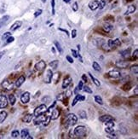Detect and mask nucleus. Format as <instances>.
Listing matches in <instances>:
<instances>
[{"label": "nucleus", "instance_id": "f257e3e1", "mask_svg": "<svg viewBox=\"0 0 138 139\" xmlns=\"http://www.w3.org/2000/svg\"><path fill=\"white\" fill-rule=\"evenodd\" d=\"M74 135L78 137L86 136V127L84 126H78L74 129Z\"/></svg>", "mask_w": 138, "mask_h": 139}, {"label": "nucleus", "instance_id": "f03ea898", "mask_svg": "<svg viewBox=\"0 0 138 139\" xmlns=\"http://www.w3.org/2000/svg\"><path fill=\"white\" fill-rule=\"evenodd\" d=\"M46 111H47V106L45 104H41L34 109L33 115L34 116H38V115L44 114Z\"/></svg>", "mask_w": 138, "mask_h": 139}, {"label": "nucleus", "instance_id": "7ed1b4c3", "mask_svg": "<svg viewBox=\"0 0 138 139\" xmlns=\"http://www.w3.org/2000/svg\"><path fill=\"white\" fill-rule=\"evenodd\" d=\"M77 121H78V118L74 114H69L67 117V126H74Z\"/></svg>", "mask_w": 138, "mask_h": 139}, {"label": "nucleus", "instance_id": "20e7f679", "mask_svg": "<svg viewBox=\"0 0 138 139\" xmlns=\"http://www.w3.org/2000/svg\"><path fill=\"white\" fill-rule=\"evenodd\" d=\"M107 45H108V47L111 49H115L116 47L121 45V42L119 39H114V40L110 39V40H108V42H107Z\"/></svg>", "mask_w": 138, "mask_h": 139}, {"label": "nucleus", "instance_id": "39448f33", "mask_svg": "<svg viewBox=\"0 0 138 139\" xmlns=\"http://www.w3.org/2000/svg\"><path fill=\"white\" fill-rule=\"evenodd\" d=\"M36 118L34 119V124L36 125V126H38V125H41L43 124L44 120L46 119V115H44V114H41V115H38V116H35Z\"/></svg>", "mask_w": 138, "mask_h": 139}, {"label": "nucleus", "instance_id": "423d86ee", "mask_svg": "<svg viewBox=\"0 0 138 139\" xmlns=\"http://www.w3.org/2000/svg\"><path fill=\"white\" fill-rule=\"evenodd\" d=\"M13 86L14 84L12 82H10V80H4V82L2 83V87L4 89H5L6 91H11L13 90Z\"/></svg>", "mask_w": 138, "mask_h": 139}, {"label": "nucleus", "instance_id": "0eeeda50", "mask_svg": "<svg viewBox=\"0 0 138 139\" xmlns=\"http://www.w3.org/2000/svg\"><path fill=\"white\" fill-rule=\"evenodd\" d=\"M45 67H46V63L44 61H39V62L38 63H36V65H35V69L39 72H42Z\"/></svg>", "mask_w": 138, "mask_h": 139}, {"label": "nucleus", "instance_id": "6e6552de", "mask_svg": "<svg viewBox=\"0 0 138 139\" xmlns=\"http://www.w3.org/2000/svg\"><path fill=\"white\" fill-rule=\"evenodd\" d=\"M21 101H22V103H24V104H27V103L29 102L30 101V93L28 91H26L21 96Z\"/></svg>", "mask_w": 138, "mask_h": 139}, {"label": "nucleus", "instance_id": "1a4fd4ad", "mask_svg": "<svg viewBox=\"0 0 138 139\" xmlns=\"http://www.w3.org/2000/svg\"><path fill=\"white\" fill-rule=\"evenodd\" d=\"M60 116V109L59 108H53L52 112H51V114H50V119L55 120V119H57Z\"/></svg>", "mask_w": 138, "mask_h": 139}, {"label": "nucleus", "instance_id": "9d476101", "mask_svg": "<svg viewBox=\"0 0 138 139\" xmlns=\"http://www.w3.org/2000/svg\"><path fill=\"white\" fill-rule=\"evenodd\" d=\"M52 76H53L52 70L48 69L47 71H46L45 77H44V82L47 83V84H50L51 82V80H52Z\"/></svg>", "mask_w": 138, "mask_h": 139}, {"label": "nucleus", "instance_id": "9b49d317", "mask_svg": "<svg viewBox=\"0 0 138 139\" xmlns=\"http://www.w3.org/2000/svg\"><path fill=\"white\" fill-rule=\"evenodd\" d=\"M8 106V100L7 97L4 95H0V109L4 108Z\"/></svg>", "mask_w": 138, "mask_h": 139}, {"label": "nucleus", "instance_id": "f8f14e48", "mask_svg": "<svg viewBox=\"0 0 138 139\" xmlns=\"http://www.w3.org/2000/svg\"><path fill=\"white\" fill-rule=\"evenodd\" d=\"M99 5H100V3L98 0H93V1H90L89 3V8H90L91 10H95L99 8Z\"/></svg>", "mask_w": 138, "mask_h": 139}, {"label": "nucleus", "instance_id": "ddd939ff", "mask_svg": "<svg viewBox=\"0 0 138 139\" xmlns=\"http://www.w3.org/2000/svg\"><path fill=\"white\" fill-rule=\"evenodd\" d=\"M107 76L109 78H112V79H119L121 76V74L119 71H116V70H112V71L108 72Z\"/></svg>", "mask_w": 138, "mask_h": 139}, {"label": "nucleus", "instance_id": "4468645a", "mask_svg": "<svg viewBox=\"0 0 138 139\" xmlns=\"http://www.w3.org/2000/svg\"><path fill=\"white\" fill-rule=\"evenodd\" d=\"M115 66L119 68H126L129 67V62L126 61H117L115 62Z\"/></svg>", "mask_w": 138, "mask_h": 139}, {"label": "nucleus", "instance_id": "2eb2a0df", "mask_svg": "<svg viewBox=\"0 0 138 139\" xmlns=\"http://www.w3.org/2000/svg\"><path fill=\"white\" fill-rule=\"evenodd\" d=\"M100 121L101 122H103V123H107L108 121H112L113 120V118L111 116V115H108V114H105V115H102L99 118Z\"/></svg>", "mask_w": 138, "mask_h": 139}, {"label": "nucleus", "instance_id": "dca6fc26", "mask_svg": "<svg viewBox=\"0 0 138 139\" xmlns=\"http://www.w3.org/2000/svg\"><path fill=\"white\" fill-rule=\"evenodd\" d=\"M71 83H72V78L70 76L66 77L64 79V80H63V82H62V88L63 89L67 88V87L71 84Z\"/></svg>", "mask_w": 138, "mask_h": 139}, {"label": "nucleus", "instance_id": "f3484780", "mask_svg": "<svg viewBox=\"0 0 138 139\" xmlns=\"http://www.w3.org/2000/svg\"><path fill=\"white\" fill-rule=\"evenodd\" d=\"M10 19V15H4L1 18V20H0V29H1L3 27H4V25H6L7 23L9 22Z\"/></svg>", "mask_w": 138, "mask_h": 139}, {"label": "nucleus", "instance_id": "a211bd4d", "mask_svg": "<svg viewBox=\"0 0 138 139\" xmlns=\"http://www.w3.org/2000/svg\"><path fill=\"white\" fill-rule=\"evenodd\" d=\"M76 96L75 98L73 99V101H72V106H75L77 104V102H78L79 101H85V97L81 95H79V94H76Z\"/></svg>", "mask_w": 138, "mask_h": 139}, {"label": "nucleus", "instance_id": "6ab92c4d", "mask_svg": "<svg viewBox=\"0 0 138 139\" xmlns=\"http://www.w3.org/2000/svg\"><path fill=\"white\" fill-rule=\"evenodd\" d=\"M122 103V100L120 98L118 97V96H115L112 99V106H114V107H118Z\"/></svg>", "mask_w": 138, "mask_h": 139}, {"label": "nucleus", "instance_id": "aec40b11", "mask_svg": "<svg viewBox=\"0 0 138 139\" xmlns=\"http://www.w3.org/2000/svg\"><path fill=\"white\" fill-rule=\"evenodd\" d=\"M22 22H21V21H17V22H15L12 26H11L10 30L11 31H15V30H17L18 28H20L21 27H22Z\"/></svg>", "mask_w": 138, "mask_h": 139}, {"label": "nucleus", "instance_id": "412c9836", "mask_svg": "<svg viewBox=\"0 0 138 139\" xmlns=\"http://www.w3.org/2000/svg\"><path fill=\"white\" fill-rule=\"evenodd\" d=\"M24 82H25V76L22 75V76H20L17 79V80L15 81V86L16 87H20L23 83H24Z\"/></svg>", "mask_w": 138, "mask_h": 139}, {"label": "nucleus", "instance_id": "4be33fe9", "mask_svg": "<svg viewBox=\"0 0 138 139\" xmlns=\"http://www.w3.org/2000/svg\"><path fill=\"white\" fill-rule=\"evenodd\" d=\"M135 9H136V7H135V5H130V6L128 7L126 12L125 13V15H130V14L134 13L135 11Z\"/></svg>", "mask_w": 138, "mask_h": 139}, {"label": "nucleus", "instance_id": "5701e85b", "mask_svg": "<svg viewBox=\"0 0 138 139\" xmlns=\"http://www.w3.org/2000/svg\"><path fill=\"white\" fill-rule=\"evenodd\" d=\"M130 50H131L130 48H129L127 49L121 51V56H122L124 58H129L130 56Z\"/></svg>", "mask_w": 138, "mask_h": 139}, {"label": "nucleus", "instance_id": "b1692460", "mask_svg": "<svg viewBox=\"0 0 138 139\" xmlns=\"http://www.w3.org/2000/svg\"><path fill=\"white\" fill-rule=\"evenodd\" d=\"M32 118H33V114H27L25 115V117L22 119V120L26 122V123H30L32 121Z\"/></svg>", "mask_w": 138, "mask_h": 139}, {"label": "nucleus", "instance_id": "393cba45", "mask_svg": "<svg viewBox=\"0 0 138 139\" xmlns=\"http://www.w3.org/2000/svg\"><path fill=\"white\" fill-rule=\"evenodd\" d=\"M7 112L6 111H1L0 112V123H3L5 120V119L7 118Z\"/></svg>", "mask_w": 138, "mask_h": 139}, {"label": "nucleus", "instance_id": "a878e982", "mask_svg": "<svg viewBox=\"0 0 138 139\" xmlns=\"http://www.w3.org/2000/svg\"><path fill=\"white\" fill-rule=\"evenodd\" d=\"M88 74H89V75H90V79H92L93 83H94V84H95V85H96V86H100V85H101V84H100V81H99V80H98V79H95V78L94 76H93V75H92V74H90V73H88Z\"/></svg>", "mask_w": 138, "mask_h": 139}, {"label": "nucleus", "instance_id": "bb28decb", "mask_svg": "<svg viewBox=\"0 0 138 139\" xmlns=\"http://www.w3.org/2000/svg\"><path fill=\"white\" fill-rule=\"evenodd\" d=\"M29 136V132L27 129H23L21 132V137L22 138H27V136Z\"/></svg>", "mask_w": 138, "mask_h": 139}, {"label": "nucleus", "instance_id": "cd10ccee", "mask_svg": "<svg viewBox=\"0 0 138 139\" xmlns=\"http://www.w3.org/2000/svg\"><path fill=\"white\" fill-rule=\"evenodd\" d=\"M58 64H59V62L57 60H55V61H52L50 63V66L52 67L53 70H55L58 67Z\"/></svg>", "mask_w": 138, "mask_h": 139}, {"label": "nucleus", "instance_id": "c85d7f7f", "mask_svg": "<svg viewBox=\"0 0 138 139\" xmlns=\"http://www.w3.org/2000/svg\"><path fill=\"white\" fill-rule=\"evenodd\" d=\"M92 67L95 70L96 72H101L102 71V67H101V66L98 64V63L96 62H93V64H92Z\"/></svg>", "mask_w": 138, "mask_h": 139}, {"label": "nucleus", "instance_id": "c756f323", "mask_svg": "<svg viewBox=\"0 0 138 139\" xmlns=\"http://www.w3.org/2000/svg\"><path fill=\"white\" fill-rule=\"evenodd\" d=\"M9 100H10V103L11 105H15V103L16 102V99H15V96L13 95V94H10V96H9Z\"/></svg>", "mask_w": 138, "mask_h": 139}, {"label": "nucleus", "instance_id": "7c9ffc66", "mask_svg": "<svg viewBox=\"0 0 138 139\" xmlns=\"http://www.w3.org/2000/svg\"><path fill=\"white\" fill-rule=\"evenodd\" d=\"M102 28H103L104 31H106L107 32H109L112 29H113V27H112V25H110V24H108V23H107V24H105L103 26V27H102Z\"/></svg>", "mask_w": 138, "mask_h": 139}, {"label": "nucleus", "instance_id": "2f4dec72", "mask_svg": "<svg viewBox=\"0 0 138 139\" xmlns=\"http://www.w3.org/2000/svg\"><path fill=\"white\" fill-rule=\"evenodd\" d=\"M130 72L134 74H138V66L136 64L132 66V67H130Z\"/></svg>", "mask_w": 138, "mask_h": 139}, {"label": "nucleus", "instance_id": "473e14b6", "mask_svg": "<svg viewBox=\"0 0 138 139\" xmlns=\"http://www.w3.org/2000/svg\"><path fill=\"white\" fill-rule=\"evenodd\" d=\"M95 102H96L98 104H100V105L103 104V101H102V98L100 96H95Z\"/></svg>", "mask_w": 138, "mask_h": 139}, {"label": "nucleus", "instance_id": "72a5a7b5", "mask_svg": "<svg viewBox=\"0 0 138 139\" xmlns=\"http://www.w3.org/2000/svg\"><path fill=\"white\" fill-rule=\"evenodd\" d=\"M131 84L130 83H126L125 84H124V85L122 86V90L124 91H130V89L131 88Z\"/></svg>", "mask_w": 138, "mask_h": 139}, {"label": "nucleus", "instance_id": "f704fd0d", "mask_svg": "<svg viewBox=\"0 0 138 139\" xmlns=\"http://www.w3.org/2000/svg\"><path fill=\"white\" fill-rule=\"evenodd\" d=\"M95 32H99V33H101V34H103V35H107V33H108V32H107L106 31H104L103 28H101V27L95 28Z\"/></svg>", "mask_w": 138, "mask_h": 139}, {"label": "nucleus", "instance_id": "c9c22d12", "mask_svg": "<svg viewBox=\"0 0 138 139\" xmlns=\"http://www.w3.org/2000/svg\"><path fill=\"white\" fill-rule=\"evenodd\" d=\"M55 47H56L57 50L59 51V53L62 54V53L63 52V49H62V47H61V44H60L59 43H58L57 41H55Z\"/></svg>", "mask_w": 138, "mask_h": 139}, {"label": "nucleus", "instance_id": "e433bc0d", "mask_svg": "<svg viewBox=\"0 0 138 139\" xmlns=\"http://www.w3.org/2000/svg\"><path fill=\"white\" fill-rule=\"evenodd\" d=\"M11 136H12V137H13V138H17L18 136H20L19 131H17V130L13 131H12V133H11Z\"/></svg>", "mask_w": 138, "mask_h": 139}, {"label": "nucleus", "instance_id": "4c0bfd02", "mask_svg": "<svg viewBox=\"0 0 138 139\" xmlns=\"http://www.w3.org/2000/svg\"><path fill=\"white\" fill-rule=\"evenodd\" d=\"M79 117L81 118V119H86L87 118V114H86V112L84 111V110H82V111H79Z\"/></svg>", "mask_w": 138, "mask_h": 139}, {"label": "nucleus", "instance_id": "58836bf2", "mask_svg": "<svg viewBox=\"0 0 138 139\" xmlns=\"http://www.w3.org/2000/svg\"><path fill=\"white\" fill-rule=\"evenodd\" d=\"M105 131H106L107 133H108V134H111V133H113V131H114V129H113V127L107 126L106 129H105Z\"/></svg>", "mask_w": 138, "mask_h": 139}, {"label": "nucleus", "instance_id": "ea45409f", "mask_svg": "<svg viewBox=\"0 0 138 139\" xmlns=\"http://www.w3.org/2000/svg\"><path fill=\"white\" fill-rule=\"evenodd\" d=\"M10 36H11V32H6L2 36V39H3V40H6V39Z\"/></svg>", "mask_w": 138, "mask_h": 139}, {"label": "nucleus", "instance_id": "a19ab883", "mask_svg": "<svg viewBox=\"0 0 138 139\" xmlns=\"http://www.w3.org/2000/svg\"><path fill=\"white\" fill-rule=\"evenodd\" d=\"M107 0H100L99 1V3H100V5H99V7H100V9H103L104 7H105V5L107 4Z\"/></svg>", "mask_w": 138, "mask_h": 139}, {"label": "nucleus", "instance_id": "79ce46f5", "mask_svg": "<svg viewBox=\"0 0 138 139\" xmlns=\"http://www.w3.org/2000/svg\"><path fill=\"white\" fill-rule=\"evenodd\" d=\"M82 90L86 93H90V94L92 93V90H91L90 87H88V86H84L83 88H82Z\"/></svg>", "mask_w": 138, "mask_h": 139}, {"label": "nucleus", "instance_id": "37998d69", "mask_svg": "<svg viewBox=\"0 0 138 139\" xmlns=\"http://www.w3.org/2000/svg\"><path fill=\"white\" fill-rule=\"evenodd\" d=\"M65 98H66V95L63 94V93H61L57 96V99L58 100H60V101H62V102H63V100H64Z\"/></svg>", "mask_w": 138, "mask_h": 139}, {"label": "nucleus", "instance_id": "c03bdc74", "mask_svg": "<svg viewBox=\"0 0 138 139\" xmlns=\"http://www.w3.org/2000/svg\"><path fill=\"white\" fill-rule=\"evenodd\" d=\"M104 19H105V21H107V22H114V17L112 15H107Z\"/></svg>", "mask_w": 138, "mask_h": 139}, {"label": "nucleus", "instance_id": "a18cd8bd", "mask_svg": "<svg viewBox=\"0 0 138 139\" xmlns=\"http://www.w3.org/2000/svg\"><path fill=\"white\" fill-rule=\"evenodd\" d=\"M72 10L73 11H78V3L77 2H75V3H73V4H72Z\"/></svg>", "mask_w": 138, "mask_h": 139}, {"label": "nucleus", "instance_id": "49530a36", "mask_svg": "<svg viewBox=\"0 0 138 139\" xmlns=\"http://www.w3.org/2000/svg\"><path fill=\"white\" fill-rule=\"evenodd\" d=\"M55 0H51V8H52V15H55Z\"/></svg>", "mask_w": 138, "mask_h": 139}, {"label": "nucleus", "instance_id": "de8ad7c7", "mask_svg": "<svg viewBox=\"0 0 138 139\" xmlns=\"http://www.w3.org/2000/svg\"><path fill=\"white\" fill-rule=\"evenodd\" d=\"M15 40V39H14V37H12V36H10V37H9L8 39H6V42L8 44H10V43H12V42Z\"/></svg>", "mask_w": 138, "mask_h": 139}, {"label": "nucleus", "instance_id": "09e8293b", "mask_svg": "<svg viewBox=\"0 0 138 139\" xmlns=\"http://www.w3.org/2000/svg\"><path fill=\"white\" fill-rule=\"evenodd\" d=\"M71 51H72V56H74L75 58H78V53L77 52V51L75 50V49H71Z\"/></svg>", "mask_w": 138, "mask_h": 139}, {"label": "nucleus", "instance_id": "8fccbe9b", "mask_svg": "<svg viewBox=\"0 0 138 139\" xmlns=\"http://www.w3.org/2000/svg\"><path fill=\"white\" fill-rule=\"evenodd\" d=\"M77 36V30L76 29H73L72 31V34H71V37L72 38V39H75Z\"/></svg>", "mask_w": 138, "mask_h": 139}, {"label": "nucleus", "instance_id": "3c124183", "mask_svg": "<svg viewBox=\"0 0 138 139\" xmlns=\"http://www.w3.org/2000/svg\"><path fill=\"white\" fill-rule=\"evenodd\" d=\"M42 14V9H38V10H37L36 12H35V14H34V16L35 17H38V15H40Z\"/></svg>", "mask_w": 138, "mask_h": 139}, {"label": "nucleus", "instance_id": "603ef678", "mask_svg": "<svg viewBox=\"0 0 138 139\" xmlns=\"http://www.w3.org/2000/svg\"><path fill=\"white\" fill-rule=\"evenodd\" d=\"M66 58H67V60L68 61V62H69L70 63H73V62H74L73 59H72L70 56H66Z\"/></svg>", "mask_w": 138, "mask_h": 139}, {"label": "nucleus", "instance_id": "864d4df0", "mask_svg": "<svg viewBox=\"0 0 138 139\" xmlns=\"http://www.w3.org/2000/svg\"><path fill=\"white\" fill-rule=\"evenodd\" d=\"M77 88H78V90H82V88H83V82L82 81H79V83H78V87H77Z\"/></svg>", "mask_w": 138, "mask_h": 139}, {"label": "nucleus", "instance_id": "5fc2aeb1", "mask_svg": "<svg viewBox=\"0 0 138 139\" xmlns=\"http://www.w3.org/2000/svg\"><path fill=\"white\" fill-rule=\"evenodd\" d=\"M58 30H59V31H62V32H66V34L67 35V36H69V32H68V31H67V30H66V29H62V28H58Z\"/></svg>", "mask_w": 138, "mask_h": 139}, {"label": "nucleus", "instance_id": "6e6d98bb", "mask_svg": "<svg viewBox=\"0 0 138 139\" xmlns=\"http://www.w3.org/2000/svg\"><path fill=\"white\" fill-rule=\"evenodd\" d=\"M5 52H6L5 50H3V51H1V52H0V60H1V58L4 56V55L5 54Z\"/></svg>", "mask_w": 138, "mask_h": 139}, {"label": "nucleus", "instance_id": "4d7b16f0", "mask_svg": "<svg viewBox=\"0 0 138 139\" xmlns=\"http://www.w3.org/2000/svg\"><path fill=\"white\" fill-rule=\"evenodd\" d=\"M134 92H135V96H137V95H138V88H137V86H135Z\"/></svg>", "mask_w": 138, "mask_h": 139}, {"label": "nucleus", "instance_id": "13d9d810", "mask_svg": "<svg viewBox=\"0 0 138 139\" xmlns=\"http://www.w3.org/2000/svg\"><path fill=\"white\" fill-rule=\"evenodd\" d=\"M82 79H83V80H85V82H87V77H86L85 74H84L83 76H82Z\"/></svg>", "mask_w": 138, "mask_h": 139}, {"label": "nucleus", "instance_id": "bf43d9fd", "mask_svg": "<svg viewBox=\"0 0 138 139\" xmlns=\"http://www.w3.org/2000/svg\"><path fill=\"white\" fill-rule=\"evenodd\" d=\"M63 1H64V2H65V3H66V4H67V3H69V2L71 1V0H63Z\"/></svg>", "mask_w": 138, "mask_h": 139}, {"label": "nucleus", "instance_id": "052dcab7", "mask_svg": "<svg viewBox=\"0 0 138 139\" xmlns=\"http://www.w3.org/2000/svg\"><path fill=\"white\" fill-rule=\"evenodd\" d=\"M133 0H126V2H132Z\"/></svg>", "mask_w": 138, "mask_h": 139}, {"label": "nucleus", "instance_id": "680f3d73", "mask_svg": "<svg viewBox=\"0 0 138 139\" xmlns=\"http://www.w3.org/2000/svg\"><path fill=\"white\" fill-rule=\"evenodd\" d=\"M52 51H53V52H54V53H55V49H54V48H52Z\"/></svg>", "mask_w": 138, "mask_h": 139}, {"label": "nucleus", "instance_id": "e2e57ef3", "mask_svg": "<svg viewBox=\"0 0 138 139\" xmlns=\"http://www.w3.org/2000/svg\"><path fill=\"white\" fill-rule=\"evenodd\" d=\"M77 47H78V49H80V45H79V44H78V45L77 46Z\"/></svg>", "mask_w": 138, "mask_h": 139}, {"label": "nucleus", "instance_id": "0e129e2a", "mask_svg": "<svg viewBox=\"0 0 138 139\" xmlns=\"http://www.w3.org/2000/svg\"><path fill=\"white\" fill-rule=\"evenodd\" d=\"M42 2H43V3H45V2H46V0H42Z\"/></svg>", "mask_w": 138, "mask_h": 139}]
</instances>
